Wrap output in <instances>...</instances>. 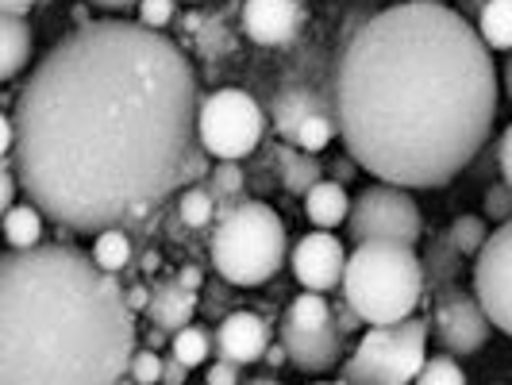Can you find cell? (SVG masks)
<instances>
[{"label": "cell", "instance_id": "obj_18", "mask_svg": "<svg viewBox=\"0 0 512 385\" xmlns=\"http://www.w3.org/2000/svg\"><path fill=\"white\" fill-rule=\"evenodd\" d=\"M305 216L308 224H316L320 231H332L339 224H347V216H351V197H347V189H343V181H320V185H312L305 197Z\"/></svg>", "mask_w": 512, "mask_h": 385}, {"label": "cell", "instance_id": "obj_12", "mask_svg": "<svg viewBox=\"0 0 512 385\" xmlns=\"http://www.w3.org/2000/svg\"><path fill=\"white\" fill-rule=\"evenodd\" d=\"M282 343L289 351V362L305 374H328L339 355H343V328L339 324H324V328H305L282 320Z\"/></svg>", "mask_w": 512, "mask_h": 385}, {"label": "cell", "instance_id": "obj_6", "mask_svg": "<svg viewBox=\"0 0 512 385\" xmlns=\"http://www.w3.org/2000/svg\"><path fill=\"white\" fill-rule=\"evenodd\" d=\"M428 362V324L424 320H401L366 328L351 359L343 362L347 385H412Z\"/></svg>", "mask_w": 512, "mask_h": 385}, {"label": "cell", "instance_id": "obj_4", "mask_svg": "<svg viewBox=\"0 0 512 385\" xmlns=\"http://www.w3.org/2000/svg\"><path fill=\"white\" fill-rule=\"evenodd\" d=\"M339 289L366 328L401 324L424 297V262L401 243H359L347 255V274Z\"/></svg>", "mask_w": 512, "mask_h": 385}, {"label": "cell", "instance_id": "obj_2", "mask_svg": "<svg viewBox=\"0 0 512 385\" xmlns=\"http://www.w3.org/2000/svg\"><path fill=\"white\" fill-rule=\"evenodd\" d=\"M497 120L493 51L443 0L385 8L347 39L335 124L355 166L401 189H439L486 147Z\"/></svg>", "mask_w": 512, "mask_h": 385}, {"label": "cell", "instance_id": "obj_13", "mask_svg": "<svg viewBox=\"0 0 512 385\" xmlns=\"http://www.w3.org/2000/svg\"><path fill=\"white\" fill-rule=\"evenodd\" d=\"M243 31L258 47H289L301 31V4L297 0H247Z\"/></svg>", "mask_w": 512, "mask_h": 385}, {"label": "cell", "instance_id": "obj_21", "mask_svg": "<svg viewBox=\"0 0 512 385\" xmlns=\"http://www.w3.org/2000/svg\"><path fill=\"white\" fill-rule=\"evenodd\" d=\"M478 35L486 39L489 51L512 54V0H486V4H482Z\"/></svg>", "mask_w": 512, "mask_h": 385}, {"label": "cell", "instance_id": "obj_20", "mask_svg": "<svg viewBox=\"0 0 512 385\" xmlns=\"http://www.w3.org/2000/svg\"><path fill=\"white\" fill-rule=\"evenodd\" d=\"M278 178H282V185L289 189V193H301V197H308V189L312 185H320V162H312V154L308 151H293V147H282L278 151Z\"/></svg>", "mask_w": 512, "mask_h": 385}, {"label": "cell", "instance_id": "obj_8", "mask_svg": "<svg viewBox=\"0 0 512 385\" xmlns=\"http://www.w3.org/2000/svg\"><path fill=\"white\" fill-rule=\"evenodd\" d=\"M424 231L420 208L409 197V189L401 185H366L359 197L351 201V216H347V235L359 243H401V247H416Z\"/></svg>", "mask_w": 512, "mask_h": 385}, {"label": "cell", "instance_id": "obj_1", "mask_svg": "<svg viewBox=\"0 0 512 385\" xmlns=\"http://www.w3.org/2000/svg\"><path fill=\"white\" fill-rule=\"evenodd\" d=\"M193 62L162 31L93 20L12 97V170L58 228L131 224L205 178Z\"/></svg>", "mask_w": 512, "mask_h": 385}, {"label": "cell", "instance_id": "obj_14", "mask_svg": "<svg viewBox=\"0 0 512 385\" xmlns=\"http://www.w3.org/2000/svg\"><path fill=\"white\" fill-rule=\"evenodd\" d=\"M216 351H220V359L239 362V366H251V362L266 359V351H270L266 320L255 316V312H231V316H224L220 328H216Z\"/></svg>", "mask_w": 512, "mask_h": 385}, {"label": "cell", "instance_id": "obj_32", "mask_svg": "<svg viewBox=\"0 0 512 385\" xmlns=\"http://www.w3.org/2000/svg\"><path fill=\"white\" fill-rule=\"evenodd\" d=\"M205 385H239V362H212L205 370Z\"/></svg>", "mask_w": 512, "mask_h": 385}, {"label": "cell", "instance_id": "obj_34", "mask_svg": "<svg viewBox=\"0 0 512 385\" xmlns=\"http://www.w3.org/2000/svg\"><path fill=\"white\" fill-rule=\"evenodd\" d=\"M185 378H189V366L181 359H166V370H162V385H185Z\"/></svg>", "mask_w": 512, "mask_h": 385}, {"label": "cell", "instance_id": "obj_9", "mask_svg": "<svg viewBox=\"0 0 512 385\" xmlns=\"http://www.w3.org/2000/svg\"><path fill=\"white\" fill-rule=\"evenodd\" d=\"M432 332H436L443 355H455V359H470L478 355L489 343L493 332V320L482 308L478 293H462V289H443L432 312Z\"/></svg>", "mask_w": 512, "mask_h": 385}, {"label": "cell", "instance_id": "obj_40", "mask_svg": "<svg viewBox=\"0 0 512 385\" xmlns=\"http://www.w3.org/2000/svg\"><path fill=\"white\" fill-rule=\"evenodd\" d=\"M31 4H35V0H0V8H4V12H20V16H24Z\"/></svg>", "mask_w": 512, "mask_h": 385}, {"label": "cell", "instance_id": "obj_25", "mask_svg": "<svg viewBox=\"0 0 512 385\" xmlns=\"http://www.w3.org/2000/svg\"><path fill=\"white\" fill-rule=\"evenodd\" d=\"M181 220L189 224V228H208L212 220H216V197H212V189H201V185H189L185 193H181Z\"/></svg>", "mask_w": 512, "mask_h": 385}, {"label": "cell", "instance_id": "obj_28", "mask_svg": "<svg viewBox=\"0 0 512 385\" xmlns=\"http://www.w3.org/2000/svg\"><path fill=\"white\" fill-rule=\"evenodd\" d=\"M208 189H212L216 205L239 197L243 193V170H239V162H216V170L208 174Z\"/></svg>", "mask_w": 512, "mask_h": 385}, {"label": "cell", "instance_id": "obj_26", "mask_svg": "<svg viewBox=\"0 0 512 385\" xmlns=\"http://www.w3.org/2000/svg\"><path fill=\"white\" fill-rule=\"evenodd\" d=\"M335 131H339V124H335L332 116H328V112H316V116H308L305 124H301L293 147H301V151H308V154H320L335 139Z\"/></svg>", "mask_w": 512, "mask_h": 385}, {"label": "cell", "instance_id": "obj_36", "mask_svg": "<svg viewBox=\"0 0 512 385\" xmlns=\"http://www.w3.org/2000/svg\"><path fill=\"white\" fill-rule=\"evenodd\" d=\"M501 174H505V181L512 185V124H509V131L501 135Z\"/></svg>", "mask_w": 512, "mask_h": 385}, {"label": "cell", "instance_id": "obj_44", "mask_svg": "<svg viewBox=\"0 0 512 385\" xmlns=\"http://www.w3.org/2000/svg\"><path fill=\"white\" fill-rule=\"evenodd\" d=\"M316 385H347V382H316Z\"/></svg>", "mask_w": 512, "mask_h": 385}, {"label": "cell", "instance_id": "obj_41", "mask_svg": "<svg viewBox=\"0 0 512 385\" xmlns=\"http://www.w3.org/2000/svg\"><path fill=\"white\" fill-rule=\"evenodd\" d=\"M505 89H509V101H512V54L509 62H505Z\"/></svg>", "mask_w": 512, "mask_h": 385}, {"label": "cell", "instance_id": "obj_43", "mask_svg": "<svg viewBox=\"0 0 512 385\" xmlns=\"http://www.w3.org/2000/svg\"><path fill=\"white\" fill-rule=\"evenodd\" d=\"M247 385H282L278 378H255V382H247Z\"/></svg>", "mask_w": 512, "mask_h": 385}, {"label": "cell", "instance_id": "obj_29", "mask_svg": "<svg viewBox=\"0 0 512 385\" xmlns=\"http://www.w3.org/2000/svg\"><path fill=\"white\" fill-rule=\"evenodd\" d=\"M162 370H166V359H162V355H154V351H135L128 374L139 385H154V382H162Z\"/></svg>", "mask_w": 512, "mask_h": 385}, {"label": "cell", "instance_id": "obj_30", "mask_svg": "<svg viewBox=\"0 0 512 385\" xmlns=\"http://www.w3.org/2000/svg\"><path fill=\"white\" fill-rule=\"evenodd\" d=\"M486 216L493 220V224H505V220H512V185H509V181H501V185H489Z\"/></svg>", "mask_w": 512, "mask_h": 385}, {"label": "cell", "instance_id": "obj_24", "mask_svg": "<svg viewBox=\"0 0 512 385\" xmlns=\"http://www.w3.org/2000/svg\"><path fill=\"white\" fill-rule=\"evenodd\" d=\"M447 239H451V247H455L462 258H478L489 239V228L482 216H459V220L451 224V231H447Z\"/></svg>", "mask_w": 512, "mask_h": 385}, {"label": "cell", "instance_id": "obj_22", "mask_svg": "<svg viewBox=\"0 0 512 385\" xmlns=\"http://www.w3.org/2000/svg\"><path fill=\"white\" fill-rule=\"evenodd\" d=\"M131 239L124 228H104L97 231V243H93V262L101 266L104 274H116L131 262Z\"/></svg>", "mask_w": 512, "mask_h": 385}, {"label": "cell", "instance_id": "obj_37", "mask_svg": "<svg viewBox=\"0 0 512 385\" xmlns=\"http://www.w3.org/2000/svg\"><path fill=\"white\" fill-rule=\"evenodd\" d=\"M128 305L135 308V312H139V308L147 312V305H151V285H135V289H128Z\"/></svg>", "mask_w": 512, "mask_h": 385}, {"label": "cell", "instance_id": "obj_16", "mask_svg": "<svg viewBox=\"0 0 512 385\" xmlns=\"http://www.w3.org/2000/svg\"><path fill=\"white\" fill-rule=\"evenodd\" d=\"M316 112H324L320 93L308 89V85H289V89H282V93L274 97V128H278V135L293 147L301 124H305L308 116H316Z\"/></svg>", "mask_w": 512, "mask_h": 385}, {"label": "cell", "instance_id": "obj_31", "mask_svg": "<svg viewBox=\"0 0 512 385\" xmlns=\"http://www.w3.org/2000/svg\"><path fill=\"white\" fill-rule=\"evenodd\" d=\"M170 20H174V0H139V24L143 27L162 31Z\"/></svg>", "mask_w": 512, "mask_h": 385}, {"label": "cell", "instance_id": "obj_7", "mask_svg": "<svg viewBox=\"0 0 512 385\" xmlns=\"http://www.w3.org/2000/svg\"><path fill=\"white\" fill-rule=\"evenodd\" d=\"M197 131L201 143L212 158L220 162H235L247 158L262 143L266 131V116L251 93L243 89H216L201 101V116H197Z\"/></svg>", "mask_w": 512, "mask_h": 385}, {"label": "cell", "instance_id": "obj_15", "mask_svg": "<svg viewBox=\"0 0 512 385\" xmlns=\"http://www.w3.org/2000/svg\"><path fill=\"white\" fill-rule=\"evenodd\" d=\"M197 316V289L181 285L178 278L151 285V305H147V320L158 332H181L189 328V320Z\"/></svg>", "mask_w": 512, "mask_h": 385}, {"label": "cell", "instance_id": "obj_33", "mask_svg": "<svg viewBox=\"0 0 512 385\" xmlns=\"http://www.w3.org/2000/svg\"><path fill=\"white\" fill-rule=\"evenodd\" d=\"M16 170H12V162H4V170H0V208L8 212V208H16Z\"/></svg>", "mask_w": 512, "mask_h": 385}, {"label": "cell", "instance_id": "obj_17", "mask_svg": "<svg viewBox=\"0 0 512 385\" xmlns=\"http://www.w3.org/2000/svg\"><path fill=\"white\" fill-rule=\"evenodd\" d=\"M31 24H27L20 12H0V47H4V58H0V81H16L24 74V66L31 62Z\"/></svg>", "mask_w": 512, "mask_h": 385}, {"label": "cell", "instance_id": "obj_35", "mask_svg": "<svg viewBox=\"0 0 512 385\" xmlns=\"http://www.w3.org/2000/svg\"><path fill=\"white\" fill-rule=\"evenodd\" d=\"M335 324L347 335V332H355V328H362V316L351 305H343V308H335Z\"/></svg>", "mask_w": 512, "mask_h": 385}, {"label": "cell", "instance_id": "obj_11", "mask_svg": "<svg viewBox=\"0 0 512 385\" xmlns=\"http://www.w3.org/2000/svg\"><path fill=\"white\" fill-rule=\"evenodd\" d=\"M293 278L297 285H305L308 293H328L343 285L347 274V247L335 239L332 231H312L293 247Z\"/></svg>", "mask_w": 512, "mask_h": 385}, {"label": "cell", "instance_id": "obj_27", "mask_svg": "<svg viewBox=\"0 0 512 385\" xmlns=\"http://www.w3.org/2000/svg\"><path fill=\"white\" fill-rule=\"evenodd\" d=\"M412 385H466V374H462V366L455 362V355H436V359L424 362L420 378Z\"/></svg>", "mask_w": 512, "mask_h": 385}, {"label": "cell", "instance_id": "obj_10", "mask_svg": "<svg viewBox=\"0 0 512 385\" xmlns=\"http://www.w3.org/2000/svg\"><path fill=\"white\" fill-rule=\"evenodd\" d=\"M474 293L493 328L512 335V220L489 231L482 255L474 258Z\"/></svg>", "mask_w": 512, "mask_h": 385}, {"label": "cell", "instance_id": "obj_39", "mask_svg": "<svg viewBox=\"0 0 512 385\" xmlns=\"http://www.w3.org/2000/svg\"><path fill=\"white\" fill-rule=\"evenodd\" d=\"M89 4H97V8H108V12H120V8H131V4H139V0H89Z\"/></svg>", "mask_w": 512, "mask_h": 385}, {"label": "cell", "instance_id": "obj_23", "mask_svg": "<svg viewBox=\"0 0 512 385\" xmlns=\"http://www.w3.org/2000/svg\"><path fill=\"white\" fill-rule=\"evenodd\" d=\"M170 355L185 362L189 370H193V366H205L208 355H212V339H208L205 328H193V324H189V328H181V332L170 335Z\"/></svg>", "mask_w": 512, "mask_h": 385}, {"label": "cell", "instance_id": "obj_42", "mask_svg": "<svg viewBox=\"0 0 512 385\" xmlns=\"http://www.w3.org/2000/svg\"><path fill=\"white\" fill-rule=\"evenodd\" d=\"M143 270H158V255H154V251L147 258H143Z\"/></svg>", "mask_w": 512, "mask_h": 385}, {"label": "cell", "instance_id": "obj_38", "mask_svg": "<svg viewBox=\"0 0 512 385\" xmlns=\"http://www.w3.org/2000/svg\"><path fill=\"white\" fill-rule=\"evenodd\" d=\"M178 282L189 285V289H201V282H205V274L197 270V266H181L178 270Z\"/></svg>", "mask_w": 512, "mask_h": 385}, {"label": "cell", "instance_id": "obj_19", "mask_svg": "<svg viewBox=\"0 0 512 385\" xmlns=\"http://www.w3.org/2000/svg\"><path fill=\"white\" fill-rule=\"evenodd\" d=\"M43 208L39 205H16L4 212V239L8 251H31L43 243Z\"/></svg>", "mask_w": 512, "mask_h": 385}, {"label": "cell", "instance_id": "obj_3", "mask_svg": "<svg viewBox=\"0 0 512 385\" xmlns=\"http://www.w3.org/2000/svg\"><path fill=\"white\" fill-rule=\"evenodd\" d=\"M139 347L116 274L66 243L0 258V385H120Z\"/></svg>", "mask_w": 512, "mask_h": 385}, {"label": "cell", "instance_id": "obj_5", "mask_svg": "<svg viewBox=\"0 0 512 385\" xmlns=\"http://www.w3.org/2000/svg\"><path fill=\"white\" fill-rule=\"evenodd\" d=\"M212 262L216 274L231 285H262L270 282L285 262V224L282 216L262 201H239L224 212L212 231Z\"/></svg>", "mask_w": 512, "mask_h": 385}]
</instances>
